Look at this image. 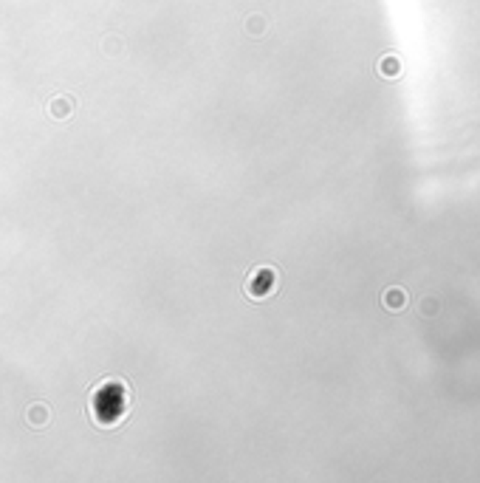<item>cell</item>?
I'll return each mask as SVG.
<instances>
[{
    "label": "cell",
    "mask_w": 480,
    "mask_h": 483,
    "mask_svg": "<svg viewBox=\"0 0 480 483\" xmlns=\"http://www.w3.org/2000/svg\"><path fill=\"white\" fill-rule=\"evenodd\" d=\"M130 410L127 387L116 379H105L94 393H90V419L99 427H116Z\"/></svg>",
    "instance_id": "obj_1"
},
{
    "label": "cell",
    "mask_w": 480,
    "mask_h": 483,
    "mask_svg": "<svg viewBox=\"0 0 480 483\" xmlns=\"http://www.w3.org/2000/svg\"><path fill=\"white\" fill-rule=\"evenodd\" d=\"M246 288H249L251 297H268L274 288H277V271H274V269H266V266L257 269V271L249 277Z\"/></svg>",
    "instance_id": "obj_2"
},
{
    "label": "cell",
    "mask_w": 480,
    "mask_h": 483,
    "mask_svg": "<svg viewBox=\"0 0 480 483\" xmlns=\"http://www.w3.org/2000/svg\"><path fill=\"white\" fill-rule=\"evenodd\" d=\"M407 303H409V294H407L401 286H393V288H387V291L381 294V306H384L387 311H393V314L404 311Z\"/></svg>",
    "instance_id": "obj_3"
},
{
    "label": "cell",
    "mask_w": 480,
    "mask_h": 483,
    "mask_svg": "<svg viewBox=\"0 0 480 483\" xmlns=\"http://www.w3.org/2000/svg\"><path fill=\"white\" fill-rule=\"evenodd\" d=\"M418 311L424 314V317H435L438 311H441V300L435 294H427V297H421V303H418Z\"/></svg>",
    "instance_id": "obj_4"
},
{
    "label": "cell",
    "mask_w": 480,
    "mask_h": 483,
    "mask_svg": "<svg viewBox=\"0 0 480 483\" xmlns=\"http://www.w3.org/2000/svg\"><path fill=\"white\" fill-rule=\"evenodd\" d=\"M379 71H381L384 77H399V74H401V62H399L396 57H384L381 65H379Z\"/></svg>",
    "instance_id": "obj_5"
}]
</instances>
